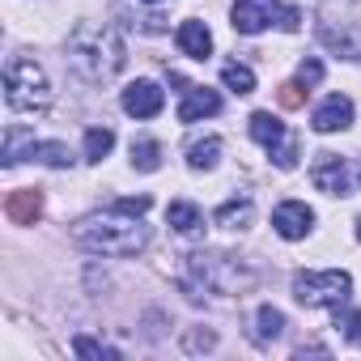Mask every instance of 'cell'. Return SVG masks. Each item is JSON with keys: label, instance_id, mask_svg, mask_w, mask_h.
<instances>
[{"label": "cell", "instance_id": "1", "mask_svg": "<svg viewBox=\"0 0 361 361\" xmlns=\"http://www.w3.org/2000/svg\"><path fill=\"white\" fill-rule=\"evenodd\" d=\"M68 64L77 77H85L90 85H102L111 77H119V68L128 64V47L119 39L115 26H98V22H81L68 35Z\"/></svg>", "mask_w": 361, "mask_h": 361}, {"label": "cell", "instance_id": "2", "mask_svg": "<svg viewBox=\"0 0 361 361\" xmlns=\"http://www.w3.org/2000/svg\"><path fill=\"white\" fill-rule=\"evenodd\" d=\"M73 243L94 251V255H140L149 247V230L132 217V213H94V217H81L73 226Z\"/></svg>", "mask_w": 361, "mask_h": 361}, {"label": "cell", "instance_id": "3", "mask_svg": "<svg viewBox=\"0 0 361 361\" xmlns=\"http://www.w3.org/2000/svg\"><path fill=\"white\" fill-rule=\"evenodd\" d=\"M251 285H255V272H251L238 255H213V251L188 255L183 289H188L192 302H200L196 289H209V293H247Z\"/></svg>", "mask_w": 361, "mask_h": 361}, {"label": "cell", "instance_id": "4", "mask_svg": "<svg viewBox=\"0 0 361 361\" xmlns=\"http://www.w3.org/2000/svg\"><path fill=\"white\" fill-rule=\"evenodd\" d=\"M5 102L13 111H43L51 102V85L47 73L30 60V56H13L5 64Z\"/></svg>", "mask_w": 361, "mask_h": 361}, {"label": "cell", "instance_id": "5", "mask_svg": "<svg viewBox=\"0 0 361 361\" xmlns=\"http://www.w3.org/2000/svg\"><path fill=\"white\" fill-rule=\"evenodd\" d=\"M353 293V276L331 268V272H298L293 276V298L302 306H344Z\"/></svg>", "mask_w": 361, "mask_h": 361}, {"label": "cell", "instance_id": "6", "mask_svg": "<svg viewBox=\"0 0 361 361\" xmlns=\"http://www.w3.org/2000/svg\"><path fill=\"white\" fill-rule=\"evenodd\" d=\"M251 136L272 153V161H276L281 170H293V166H298V136L285 132V123H281L276 115L255 111V115H251Z\"/></svg>", "mask_w": 361, "mask_h": 361}, {"label": "cell", "instance_id": "7", "mask_svg": "<svg viewBox=\"0 0 361 361\" xmlns=\"http://www.w3.org/2000/svg\"><path fill=\"white\" fill-rule=\"evenodd\" d=\"M170 81L178 85V94H183V106H178V123H196V119H204V115H217V111H221V94H217V90L188 85L178 73H170Z\"/></svg>", "mask_w": 361, "mask_h": 361}, {"label": "cell", "instance_id": "8", "mask_svg": "<svg viewBox=\"0 0 361 361\" xmlns=\"http://www.w3.org/2000/svg\"><path fill=\"white\" fill-rule=\"evenodd\" d=\"M281 18H285L281 0H238L234 5V30L238 35H259L272 22H281Z\"/></svg>", "mask_w": 361, "mask_h": 361}, {"label": "cell", "instance_id": "9", "mask_svg": "<svg viewBox=\"0 0 361 361\" xmlns=\"http://www.w3.org/2000/svg\"><path fill=\"white\" fill-rule=\"evenodd\" d=\"M310 183L323 196H348V161L340 153H319L310 166Z\"/></svg>", "mask_w": 361, "mask_h": 361}, {"label": "cell", "instance_id": "10", "mask_svg": "<svg viewBox=\"0 0 361 361\" xmlns=\"http://www.w3.org/2000/svg\"><path fill=\"white\" fill-rule=\"evenodd\" d=\"M310 226H314V213L302 204V200H285V204H276V213H272V230L281 234V238H306L310 234Z\"/></svg>", "mask_w": 361, "mask_h": 361}, {"label": "cell", "instance_id": "11", "mask_svg": "<svg viewBox=\"0 0 361 361\" xmlns=\"http://www.w3.org/2000/svg\"><path fill=\"white\" fill-rule=\"evenodd\" d=\"M161 106H166V94H161V85H153V81H132V85L123 90V111L136 115V119H153Z\"/></svg>", "mask_w": 361, "mask_h": 361}, {"label": "cell", "instance_id": "12", "mask_svg": "<svg viewBox=\"0 0 361 361\" xmlns=\"http://www.w3.org/2000/svg\"><path fill=\"white\" fill-rule=\"evenodd\" d=\"M353 123V102L344 98V94H327L323 98V106L314 111V119H310V128L314 132H323V136H331V132H344Z\"/></svg>", "mask_w": 361, "mask_h": 361}, {"label": "cell", "instance_id": "13", "mask_svg": "<svg viewBox=\"0 0 361 361\" xmlns=\"http://www.w3.org/2000/svg\"><path fill=\"white\" fill-rule=\"evenodd\" d=\"M39 213H43V196H39L35 188L13 192V196L5 200V217H9L13 226H35V221H39Z\"/></svg>", "mask_w": 361, "mask_h": 361}, {"label": "cell", "instance_id": "14", "mask_svg": "<svg viewBox=\"0 0 361 361\" xmlns=\"http://www.w3.org/2000/svg\"><path fill=\"white\" fill-rule=\"evenodd\" d=\"M178 47H183V56L192 60H209L213 56V35L204 22H183L178 26Z\"/></svg>", "mask_w": 361, "mask_h": 361}, {"label": "cell", "instance_id": "15", "mask_svg": "<svg viewBox=\"0 0 361 361\" xmlns=\"http://www.w3.org/2000/svg\"><path fill=\"white\" fill-rule=\"evenodd\" d=\"M26 157H30V161H43V166H56V170H68V166H73V153H68V145H60V140H30Z\"/></svg>", "mask_w": 361, "mask_h": 361}, {"label": "cell", "instance_id": "16", "mask_svg": "<svg viewBox=\"0 0 361 361\" xmlns=\"http://www.w3.org/2000/svg\"><path fill=\"white\" fill-rule=\"evenodd\" d=\"M251 217H255V204H251L247 196H243V200H226V204L213 213V221H217L221 230H247Z\"/></svg>", "mask_w": 361, "mask_h": 361}, {"label": "cell", "instance_id": "17", "mask_svg": "<svg viewBox=\"0 0 361 361\" xmlns=\"http://www.w3.org/2000/svg\"><path fill=\"white\" fill-rule=\"evenodd\" d=\"M281 331H285V314L276 310V306H259L255 310V344H272V340H281Z\"/></svg>", "mask_w": 361, "mask_h": 361}, {"label": "cell", "instance_id": "18", "mask_svg": "<svg viewBox=\"0 0 361 361\" xmlns=\"http://www.w3.org/2000/svg\"><path fill=\"white\" fill-rule=\"evenodd\" d=\"M166 221H170L178 234H200V230H204V217H200V209H196V204H188V200L170 204V209H166Z\"/></svg>", "mask_w": 361, "mask_h": 361}, {"label": "cell", "instance_id": "19", "mask_svg": "<svg viewBox=\"0 0 361 361\" xmlns=\"http://www.w3.org/2000/svg\"><path fill=\"white\" fill-rule=\"evenodd\" d=\"M217 157H221V140H217V136L196 140V145L188 149V166H192V170H213V166H217Z\"/></svg>", "mask_w": 361, "mask_h": 361}, {"label": "cell", "instance_id": "20", "mask_svg": "<svg viewBox=\"0 0 361 361\" xmlns=\"http://www.w3.org/2000/svg\"><path fill=\"white\" fill-rule=\"evenodd\" d=\"M111 149H115V132L111 128H90L85 132V157L90 161H102Z\"/></svg>", "mask_w": 361, "mask_h": 361}, {"label": "cell", "instance_id": "21", "mask_svg": "<svg viewBox=\"0 0 361 361\" xmlns=\"http://www.w3.org/2000/svg\"><path fill=\"white\" fill-rule=\"evenodd\" d=\"M132 166L145 170V174H153V170L161 166V145H157V140H136V145H132Z\"/></svg>", "mask_w": 361, "mask_h": 361}, {"label": "cell", "instance_id": "22", "mask_svg": "<svg viewBox=\"0 0 361 361\" xmlns=\"http://www.w3.org/2000/svg\"><path fill=\"white\" fill-rule=\"evenodd\" d=\"M221 81H226L234 94H251V90H255V73H251L247 64H226V68H221Z\"/></svg>", "mask_w": 361, "mask_h": 361}, {"label": "cell", "instance_id": "23", "mask_svg": "<svg viewBox=\"0 0 361 361\" xmlns=\"http://www.w3.org/2000/svg\"><path fill=\"white\" fill-rule=\"evenodd\" d=\"M336 327L344 331L348 344L361 348V310H348V306H336Z\"/></svg>", "mask_w": 361, "mask_h": 361}, {"label": "cell", "instance_id": "24", "mask_svg": "<svg viewBox=\"0 0 361 361\" xmlns=\"http://www.w3.org/2000/svg\"><path fill=\"white\" fill-rule=\"evenodd\" d=\"M73 353H81V357H119V348L98 344V340H90V336H77V340H73Z\"/></svg>", "mask_w": 361, "mask_h": 361}, {"label": "cell", "instance_id": "25", "mask_svg": "<svg viewBox=\"0 0 361 361\" xmlns=\"http://www.w3.org/2000/svg\"><path fill=\"white\" fill-rule=\"evenodd\" d=\"M319 81H323V64H319V60H302V64H298V85L310 90V85H319Z\"/></svg>", "mask_w": 361, "mask_h": 361}, {"label": "cell", "instance_id": "26", "mask_svg": "<svg viewBox=\"0 0 361 361\" xmlns=\"http://www.w3.org/2000/svg\"><path fill=\"white\" fill-rule=\"evenodd\" d=\"M183 348H188V353H209V348H217V336H213V331H188Z\"/></svg>", "mask_w": 361, "mask_h": 361}, {"label": "cell", "instance_id": "27", "mask_svg": "<svg viewBox=\"0 0 361 361\" xmlns=\"http://www.w3.org/2000/svg\"><path fill=\"white\" fill-rule=\"evenodd\" d=\"M149 196H123V200H115V209L119 213H132V217H140V213H149Z\"/></svg>", "mask_w": 361, "mask_h": 361}, {"label": "cell", "instance_id": "28", "mask_svg": "<svg viewBox=\"0 0 361 361\" xmlns=\"http://www.w3.org/2000/svg\"><path fill=\"white\" fill-rule=\"evenodd\" d=\"M281 106H302V85L298 81H289V85H281Z\"/></svg>", "mask_w": 361, "mask_h": 361}, {"label": "cell", "instance_id": "29", "mask_svg": "<svg viewBox=\"0 0 361 361\" xmlns=\"http://www.w3.org/2000/svg\"><path fill=\"white\" fill-rule=\"evenodd\" d=\"M281 26H285V30H298V26H302V13H298V9H285Z\"/></svg>", "mask_w": 361, "mask_h": 361}, {"label": "cell", "instance_id": "30", "mask_svg": "<svg viewBox=\"0 0 361 361\" xmlns=\"http://www.w3.org/2000/svg\"><path fill=\"white\" fill-rule=\"evenodd\" d=\"M357 238H361V217H357Z\"/></svg>", "mask_w": 361, "mask_h": 361}, {"label": "cell", "instance_id": "31", "mask_svg": "<svg viewBox=\"0 0 361 361\" xmlns=\"http://www.w3.org/2000/svg\"><path fill=\"white\" fill-rule=\"evenodd\" d=\"M149 5H157V0H149Z\"/></svg>", "mask_w": 361, "mask_h": 361}]
</instances>
